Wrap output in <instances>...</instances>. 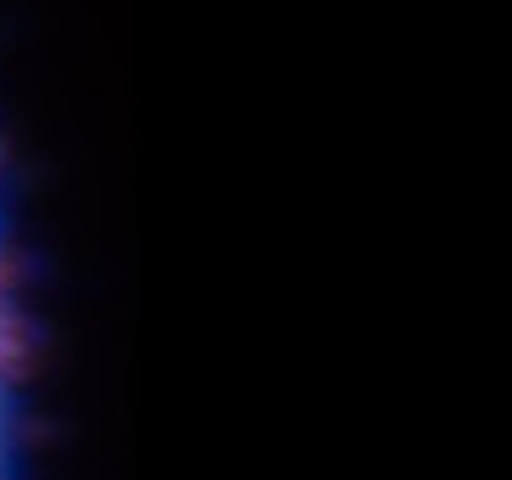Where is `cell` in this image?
<instances>
[{
  "mask_svg": "<svg viewBox=\"0 0 512 480\" xmlns=\"http://www.w3.org/2000/svg\"><path fill=\"white\" fill-rule=\"evenodd\" d=\"M6 315H11V310H6V294H0V326H6Z\"/></svg>",
  "mask_w": 512,
  "mask_h": 480,
  "instance_id": "7a4b0ae2",
  "label": "cell"
},
{
  "mask_svg": "<svg viewBox=\"0 0 512 480\" xmlns=\"http://www.w3.org/2000/svg\"><path fill=\"white\" fill-rule=\"evenodd\" d=\"M32 326L22 315H6V326H0V384H16L32 374Z\"/></svg>",
  "mask_w": 512,
  "mask_h": 480,
  "instance_id": "6da1fadb",
  "label": "cell"
},
{
  "mask_svg": "<svg viewBox=\"0 0 512 480\" xmlns=\"http://www.w3.org/2000/svg\"><path fill=\"white\" fill-rule=\"evenodd\" d=\"M0 160H6V144H0Z\"/></svg>",
  "mask_w": 512,
  "mask_h": 480,
  "instance_id": "3957f363",
  "label": "cell"
}]
</instances>
